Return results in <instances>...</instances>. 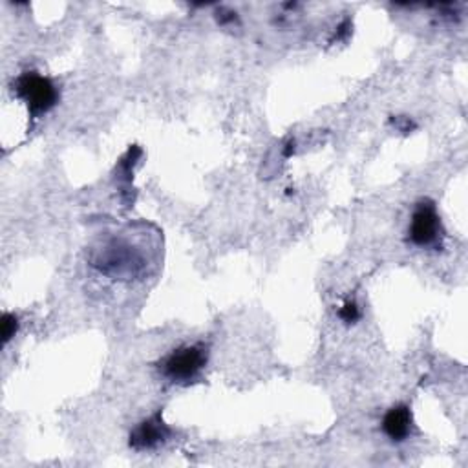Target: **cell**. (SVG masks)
I'll return each mask as SVG.
<instances>
[{"label":"cell","instance_id":"cell-1","mask_svg":"<svg viewBox=\"0 0 468 468\" xmlns=\"http://www.w3.org/2000/svg\"><path fill=\"white\" fill-rule=\"evenodd\" d=\"M207 363V348L204 344L182 346L167 355L162 363V373L173 383L194 381Z\"/></svg>","mask_w":468,"mask_h":468},{"label":"cell","instance_id":"cell-2","mask_svg":"<svg viewBox=\"0 0 468 468\" xmlns=\"http://www.w3.org/2000/svg\"><path fill=\"white\" fill-rule=\"evenodd\" d=\"M14 92L28 105L34 115L52 110L59 101V92L55 85L48 77H43L35 72L23 74L14 83Z\"/></svg>","mask_w":468,"mask_h":468},{"label":"cell","instance_id":"cell-3","mask_svg":"<svg viewBox=\"0 0 468 468\" xmlns=\"http://www.w3.org/2000/svg\"><path fill=\"white\" fill-rule=\"evenodd\" d=\"M412 244L419 247H435L443 238V225L435 207L430 202H421L412 214L408 227Z\"/></svg>","mask_w":468,"mask_h":468},{"label":"cell","instance_id":"cell-4","mask_svg":"<svg viewBox=\"0 0 468 468\" xmlns=\"http://www.w3.org/2000/svg\"><path fill=\"white\" fill-rule=\"evenodd\" d=\"M171 437V428L164 423L162 413H154L141 424H137L130 433V446L137 452L154 450L164 444Z\"/></svg>","mask_w":468,"mask_h":468},{"label":"cell","instance_id":"cell-5","mask_svg":"<svg viewBox=\"0 0 468 468\" xmlns=\"http://www.w3.org/2000/svg\"><path fill=\"white\" fill-rule=\"evenodd\" d=\"M383 430L392 441H395V443L404 441L412 432V412H410V408L404 406V404L393 406L383 419Z\"/></svg>","mask_w":468,"mask_h":468},{"label":"cell","instance_id":"cell-6","mask_svg":"<svg viewBox=\"0 0 468 468\" xmlns=\"http://www.w3.org/2000/svg\"><path fill=\"white\" fill-rule=\"evenodd\" d=\"M339 317L346 323V324H353L361 319V307L355 300H346L344 305L339 309Z\"/></svg>","mask_w":468,"mask_h":468},{"label":"cell","instance_id":"cell-7","mask_svg":"<svg viewBox=\"0 0 468 468\" xmlns=\"http://www.w3.org/2000/svg\"><path fill=\"white\" fill-rule=\"evenodd\" d=\"M17 330H19L17 317L12 315V314H5V317H3V330H0V332H3V343L8 344L15 337Z\"/></svg>","mask_w":468,"mask_h":468}]
</instances>
